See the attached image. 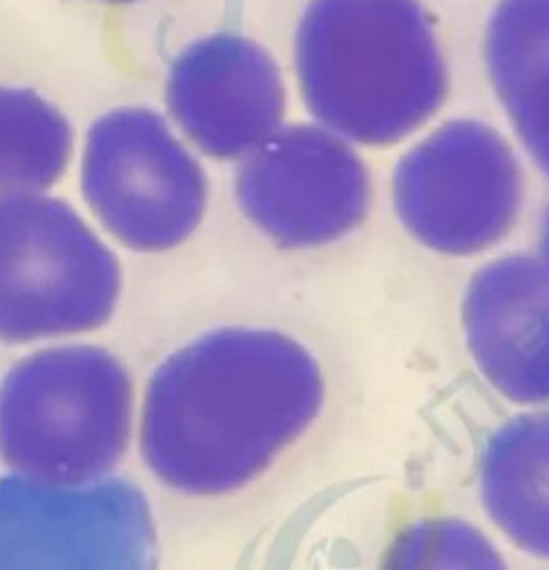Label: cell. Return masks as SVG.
I'll return each mask as SVG.
<instances>
[{
	"label": "cell",
	"instance_id": "4fadbf2b",
	"mask_svg": "<svg viewBox=\"0 0 549 570\" xmlns=\"http://www.w3.org/2000/svg\"><path fill=\"white\" fill-rule=\"evenodd\" d=\"M71 144V127L52 104L27 88L0 86V196L52 187Z\"/></svg>",
	"mask_w": 549,
	"mask_h": 570
},
{
	"label": "cell",
	"instance_id": "30bf717a",
	"mask_svg": "<svg viewBox=\"0 0 549 570\" xmlns=\"http://www.w3.org/2000/svg\"><path fill=\"white\" fill-rule=\"evenodd\" d=\"M463 333L502 397L549 403V273L541 259L507 256L483 266L463 296Z\"/></svg>",
	"mask_w": 549,
	"mask_h": 570
},
{
	"label": "cell",
	"instance_id": "6da1fadb",
	"mask_svg": "<svg viewBox=\"0 0 549 570\" xmlns=\"http://www.w3.org/2000/svg\"><path fill=\"white\" fill-rule=\"evenodd\" d=\"M329 375L310 343L273 326H228L153 375L143 453L180 493L217 498L258 483L316 431Z\"/></svg>",
	"mask_w": 549,
	"mask_h": 570
},
{
	"label": "cell",
	"instance_id": "7a4b0ae2",
	"mask_svg": "<svg viewBox=\"0 0 549 570\" xmlns=\"http://www.w3.org/2000/svg\"><path fill=\"white\" fill-rule=\"evenodd\" d=\"M294 69L318 125L363 146L402 142L449 95V67L421 0H310Z\"/></svg>",
	"mask_w": 549,
	"mask_h": 570
},
{
	"label": "cell",
	"instance_id": "5b68a950",
	"mask_svg": "<svg viewBox=\"0 0 549 570\" xmlns=\"http://www.w3.org/2000/svg\"><path fill=\"white\" fill-rule=\"evenodd\" d=\"M393 204L405 232L435 254L488 252L518 224L520 159L490 125L449 120L400 159Z\"/></svg>",
	"mask_w": 549,
	"mask_h": 570
},
{
	"label": "cell",
	"instance_id": "8fae6325",
	"mask_svg": "<svg viewBox=\"0 0 549 570\" xmlns=\"http://www.w3.org/2000/svg\"><path fill=\"white\" fill-rule=\"evenodd\" d=\"M486 65L520 142L549 176V0H498Z\"/></svg>",
	"mask_w": 549,
	"mask_h": 570
},
{
	"label": "cell",
	"instance_id": "7c38bea8",
	"mask_svg": "<svg viewBox=\"0 0 549 570\" xmlns=\"http://www.w3.org/2000/svg\"><path fill=\"white\" fill-rule=\"evenodd\" d=\"M481 500L509 541L549 562V412L493 433L481 455Z\"/></svg>",
	"mask_w": 549,
	"mask_h": 570
},
{
	"label": "cell",
	"instance_id": "8992f818",
	"mask_svg": "<svg viewBox=\"0 0 549 570\" xmlns=\"http://www.w3.org/2000/svg\"><path fill=\"white\" fill-rule=\"evenodd\" d=\"M82 189L99 222L138 252L180 245L206 208L203 168L145 108L115 110L90 127Z\"/></svg>",
	"mask_w": 549,
	"mask_h": 570
},
{
	"label": "cell",
	"instance_id": "2e32d148",
	"mask_svg": "<svg viewBox=\"0 0 549 570\" xmlns=\"http://www.w3.org/2000/svg\"><path fill=\"white\" fill-rule=\"evenodd\" d=\"M104 2H110V4H131V2H138V0H104Z\"/></svg>",
	"mask_w": 549,
	"mask_h": 570
},
{
	"label": "cell",
	"instance_id": "277c9868",
	"mask_svg": "<svg viewBox=\"0 0 549 570\" xmlns=\"http://www.w3.org/2000/svg\"><path fill=\"white\" fill-rule=\"evenodd\" d=\"M116 257L62 202L32 194L0 200V340L85 333L115 312Z\"/></svg>",
	"mask_w": 549,
	"mask_h": 570
},
{
	"label": "cell",
	"instance_id": "9c48e42d",
	"mask_svg": "<svg viewBox=\"0 0 549 570\" xmlns=\"http://www.w3.org/2000/svg\"><path fill=\"white\" fill-rule=\"evenodd\" d=\"M166 99L185 136L215 159H243L286 116L277 60L236 32L203 37L174 58Z\"/></svg>",
	"mask_w": 549,
	"mask_h": 570
},
{
	"label": "cell",
	"instance_id": "52a82bcc",
	"mask_svg": "<svg viewBox=\"0 0 549 570\" xmlns=\"http://www.w3.org/2000/svg\"><path fill=\"white\" fill-rule=\"evenodd\" d=\"M372 196L361 155L322 125H282L236 171L243 215L284 249L346 238L367 219Z\"/></svg>",
	"mask_w": 549,
	"mask_h": 570
},
{
	"label": "cell",
	"instance_id": "3957f363",
	"mask_svg": "<svg viewBox=\"0 0 549 570\" xmlns=\"http://www.w3.org/2000/svg\"><path fill=\"white\" fill-rule=\"evenodd\" d=\"M131 384L115 356L97 347L35 354L0 389V455L24 476L87 485L127 449Z\"/></svg>",
	"mask_w": 549,
	"mask_h": 570
},
{
	"label": "cell",
	"instance_id": "ba28073f",
	"mask_svg": "<svg viewBox=\"0 0 549 570\" xmlns=\"http://www.w3.org/2000/svg\"><path fill=\"white\" fill-rule=\"evenodd\" d=\"M155 532L136 487L0 481V569H146Z\"/></svg>",
	"mask_w": 549,
	"mask_h": 570
},
{
	"label": "cell",
	"instance_id": "5bb4252c",
	"mask_svg": "<svg viewBox=\"0 0 549 570\" xmlns=\"http://www.w3.org/2000/svg\"><path fill=\"white\" fill-rule=\"evenodd\" d=\"M404 567H500L492 544L474 528L458 521H438L414 528L400 542Z\"/></svg>",
	"mask_w": 549,
	"mask_h": 570
},
{
	"label": "cell",
	"instance_id": "9a60e30c",
	"mask_svg": "<svg viewBox=\"0 0 549 570\" xmlns=\"http://www.w3.org/2000/svg\"><path fill=\"white\" fill-rule=\"evenodd\" d=\"M541 262H543V266L548 268L549 273V206L548 213H546V219H543V228H541Z\"/></svg>",
	"mask_w": 549,
	"mask_h": 570
}]
</instances>
